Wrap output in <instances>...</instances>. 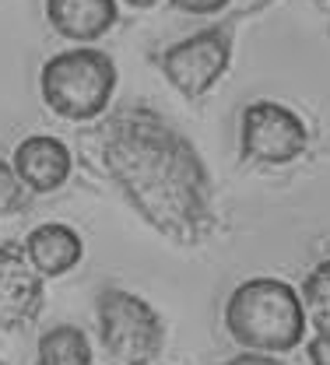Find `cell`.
I'll return each mask as SVG.
<instances>
[{
    "label": "cell",
    "instance_id": "6da1fadb",
    "mask_svg": "<svg viewBox=\"0 0 330 365\" xmlns=\"http://www.w3.org/2000/svg\"><path fill=\"white\" fill-rule=\"evenodd\" d=\"M92 140L102 169L158 235L183 246L207 239L215 225L211 176L197 148L165 116L127 106L105 116Z\"/></svg>",
    "mask_w": 330,
    "mask_h": 365
},
{
    "label": "cell",
    "instance_id": "7a4b0ae2",
    "mask_svg": "<svg viewBox=\"0 0 330 365\" xmlns=\"http://www.w3.org/2000/svg\"><path fill=\"white\" fill-rule=\"evenodd\" d=\"M225 327L239 348L284 355L306 337V302L278 277H249L225 302Z\"/></svg>",
    "mask_w": 330,
    "mask_h": 365
},
{
    "label": "cell",
    "instance_id": "3957f363",
    "mask_svg": "<svg viewBox=\"0 0 330 365\" xmlns=\"http://www.w3.org/2000/svg\"><path fill=\"white\" fill-rule=\"evenodd\" d=\"M116 63L95 46H74L49 56L39 74V91L49 113L71 123H92L105 116L116 95Z\"/></svg>",
    "mask_w": 330,
    "mask_h": 365
},
{
    "label": "cell",
    "instance_id": "277c9868",
    "mask_svg": "<svg viewBox=\"0 0 330 365\" xmlns=\"http://www.w3.org/2000/svg\"><path fill=\"white\" fill-rule=\"evenodd\" d=\"M98 337L113 362L148 365L162 359L165 348V323L144 302L141 295L123 288H102L95 302Z\"/></svg>",
    "mask_w": 330,
    "mask_h": 365
},
{
    "label": "cell",
    "instance_id": "5b68a950",
    "mask_svg": "<svg viewBox=\"0 0 330 365\" xmlns=\"http://www.w3.org/2000/svg\"><path fill=\"white\" fill-rule=\"evenodd\" d=\"M232 36H236V21H225V25H211L197 36H187L183 43L169 46L162 53L165 81L190 102L204 98L225 78L232 63Z\"/></svg>",
    "mask_w": 330,
    "mask_h": 365
},
{
    "label": "cell",
    "instance_id": "8992f818",
    "mask_svg": "<svg viewBox=\"0 0 330 365\" xmlns=\"http://www.w3.org/2000/svg\"><path fill=\"white\" fill-rule=\"evenodd\" d=\"M242 155L257 165H288L309 148V130L299 113L282 102H253L239 120Z\"/></svg>",
    "mask_w": 330,
    "mask_h": 365
},
{
    "label": "cell",
    "instance_id": "52a82bcc",
    "mask_svg": "<svg viewBox=\"0 0 330 365\" xmlns=\"http://www.w3.org/2000/svg\"><path fill=\"white\" fill-rule=\"evenodd\" d=\"M43 309V274L25 257V246H0V330L25 327Z\"/></svg>",
    "mask_w": 330,
    "mask_h": 365
},
{
    "label": "cell",
    "instance_id": "ba28073f",
    "mask_svg": "<svg viewBox=\"0 0 330 365\" xmlns=\"http://www.w3.org/2000/svg\"><path fill=\"white\" fill-rule=\"evenodd\" d=\"M11 165H14L18 180L29 186V193H53L71 180L74 158H71V148L60 137L32 134L14 148Z\"/></svg>",
    "mask_w": 330,
    "mask_h": 365
},
{
    "label": "cell",
    "instance_id": "9c48e42d",
    "mask_svg": "<svg viewBox=\"0 0 330 365\" xmlns=\"http://www.w3.org/2000/svg\"><path fill=\"white\" fill-rule=\"evenodd\" d=\"M49 29L67 43H98L116 21L120 4L116 0H46Z\"/></svg>",
    "mask_w": 330,
    "mask_h": 365
},
{
    "label": "cell",
    "instance_id": "30bf717a",
    "mask_svg": "<svg viewBox=\"0 0 330 365\" xmlns=\"http://www.w3.org/2000/svg\"><path fill=\"white\" fill-rule=\"evenodd\" d=\"M21 246H25V257L32 260V267L43 277H63L85 257L81 235L71 225H60V222H46V225L32 228Z\"/></svg>",
    "mask_w": 330,
    "mask_h": 365
},
{
    "label": "cell",
    "instance_id": "8fae6325",
    "mask_svg": "<svg viewBox=\"0 0 330 365\" xmlns=\"http://www.w3.org/2000/svg\"><path fill=\"white\" fill-rule=\"evenodd\" d=\"M36 359H39V365H88L92 362V344H88L81 327L60 323V327H49L39 337Z\"/></svg>",
    "mask_w": 330,
    "mask_h": 365
},
{
    "label": "cell",
    "instance_id": "7c38bea8",
    "mask_svg": "<svg viewBox=\"0 0 330 365\" xmlns=\"http://www.w3.org/2000/svg\"><path fill=\"white\" fill-rule=\"evenodd\" d=\"M29 197H32V193H29V186H25V182L18 180L14 165L0 158V218H7V215H18V211H25Z\"/></svg>",
    "mask_w": 330,
    "mask_h": 365
},
{
    "label": "cell",
    "instance_id": "4fadbf2b",
    "mask_svg": "<svg viewBox=\"0 0 330 365\" xmlns=\"http://www.w3.org/2000/svg\"><path fill=\"white\" fill-rule=\"evenodd\" d=\"M302 302L309 306V313L330 309V260L316 264V271L306 277V284H302Z\"/></svg>",
    "mask_w": 330,
    "mask_h": 365
},
{
    "label": "cell",
    "instance_id": "5bb4252c",
    "mask_svg": "<svg viewBox=\"0 0 330 365\" xmlns=\"http://www.w3.org/2000/svg\"><path fill=\"white\" fill-rule=\"evenodd\" d=\"M306 359L313 365H330V309L313 313V337L306 344Z\"/></svg>",
    "mask_w": 330,
    "mask_h": 365
},
{
    "label": "cell",
    "instance_id": "9a60e30c",
    "mask_svg": "<svg viewBox=\"0 0 330 365\" xmlns=\"http://www.w3.org/2000/svg\"><path fill=\"white\" fill-rule=\"evenodd\" d=\"M169 4L183 14H218L229 7V0H169Z\"/></svg>",
    "mask_w": 330,
    "mask_h": 365
},
{
    "label": "cell",
    "instance_id": "2e32d148",
    "mask_svg": "<svg viewBox=\"0 0 330 365\" xmlns=\"http://www.w3.org/2000/svg\"><path fill=\"white\" fill-rule=\"evenodd\" d=\"M236 365H274L282 362V355H267V351H253V355H236Z\"/></svg>",
    "mask_w": 330,
    "mask_h": 365
},
{
    "label": "cell",
    "instance_id": "e0dca14e",
    "mask_svg": "<svg viewBox=\"0 0 330 365\" xmlns=\"http://www.w3.org/2000/svg\"><path fill=\"white\" fill-rule=\"evenodd\" d=\"M123 4H130V7H155L158 0H123Z\"/></svg>",
    "mask_w": 330,
    "mask_h": 365
},
{
    "label": "cell",
    "instance_id": "ac0fdd59",
    "mask_svg": "<svg viewBox=\"0 0 330 365\" xmlns=\"http://www.w3.org/2000/svg\"><path fill=\"white\" fill-rule=\"evenodd\" d=\"M316 4H324V0H316Z\"/></svg>",
    "mask_w": 330,
    "mask_h": 365
}]
</instances>
